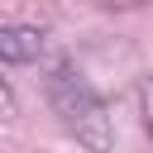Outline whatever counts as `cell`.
<instances>
[{"instance_id":"6da1fadb","label":"cell","mask_w":153,"mask_h":153,"mask_svg":"<svg viewBox=\"0 0 153 153\" xmlns=\"http://www.w3.org/2000/svg\"><path fill=\"white\" fill-rule=\"evenodd\" d=\"M43 91H48V105L57 110L62 129L76 134V143H86L91 153H110V143H115V134H110V115H105L100 96L91 91V81H86L72 62H57V67L48 72Z\"/></svg>"},{"instance_id":"7a4b0ae2","label":"cell","mask_w":153,"mask_h":153,"mask_svg":"<svg viewBox=\"0 0 153 153\" xmlns=\"http://www.w3.org/2000/svg\"><path fill=\"white\" fill-rule=\"evenodd\" d=\"M48 33L29 24H0V62H33L43 53Z\"/></svg>"},{"instance_id":"3957f363","label":"cell","mask_w":153,"mask_h":153,"mask_svg":"<svg viewBox=\"0 0 153 153\" xmlns=\"http://www.w3.org/2000/svg\"><path fill=\"white\" fill-rule=\"evenodd\" d=\"M139 100H143V124H148V134H153V72L143 76V86H139Z\"/></svg>"},{"instance_id":"277c9868","label":"cell","mask_w":153,"mask_h":153,"mask_svg":"<svg viewBox=\"0 0 153 153\" xmlns=\"http://www.w3.org/2000/svg\"><path fill=\"white\" fill-rule=\"evenodd\" d=\"M0 120H14V91L0 81Z\"/></svg>"},{"instance_id":"5b68a950","label":"cell","mask_w":153,"mask_h":153,"mask_svg":"<svg viewBox=\"0 0 153 153\" xmlns=\"http://www.w3.org/2000/svg\"><path fill=\"white\" fill-rule=\"evenodd\" d=\"M100 5H110V10H129V5H139V0H100Z\"/></svg>"}]
</instances>
